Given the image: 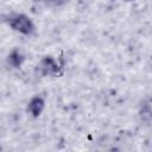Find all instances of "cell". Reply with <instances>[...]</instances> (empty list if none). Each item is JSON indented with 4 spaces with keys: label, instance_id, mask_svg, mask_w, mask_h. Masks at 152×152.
<instances>
[{
    "label": "cell",
    "instance_id": "277c9868",
    "mask_svg": "<svg viewBox=\"0 0 152 152\" xmlns=\"http://www.w3.org/2000/svg\"><path fill=\"white\" fill-rule=\"evenodd\" d=\"M24 62V55L18 50L14 49L10 55H8V63L13 66V68H19Z\"/></svg>",
    "mask_w": 152,
    "mask_h": 152
},
{
    "label": "cell",
    "instance_id": "5b68a950",
    "mask_svg": "<svg viewBox=\"0 0 152 152\" xmlns=\"http://www.w3.org/2000/svg\"><path fill=\"white\" fill-rule=\"evenodd\" d=\"M140 118L144 121H150L152 119V107L148 103H145L140 109Z\"/></svg>",
    "mask_w": 152,
    "mask_h": 152
},
{
    "label": "cell",
    "instance_id": "8992f818",
    "mask_svg": "<svg viewBox=\"0 0 152 152\" xmlns=\"http://www.w3.org/2000/svg\"><path fill=\"white\" fill-rule=\"evenodd\" d=\"M43 1L49 6H61V5L65 4L68 0H43Z\"/></svg>",
    "mask_w": 152,
    "mask_h": 152
},
{
    "label": "cell",
    "instance_id": "7a4b0ae2",
    "mask_svg": "<svg viewBox=\"0 0 152 152\" xmlns=\"http://www.w3.org/2000/svg\"><path fill=\"white\" fill-rule=\"evenodd\" d=\"M40 70L43 75H62L63 66H59L52 57H45L40 62Z\"/></svg>",
    "mask_w": 152,
    "mask_h": 152
},
{
    "label": "cell",
    "instance_id": "52a82bcc",
    "mask_svg": "<svg viewBox=\"0 0 152 152\" xmlns=\"http://www.w3.org/2000/svg\"><path fill=\"white\" fill-rule=\"evenodd\" d=\"M126 1H133V0H126Z\"/></svg>",
    "mask_w": 152,
    "mask_h": 152
},
{
    "label": "cell",
    "instance_id": "6da1fadb",
    "mask_svg": "<svg viewBox=\"0 0 152 152\" xmlns=\"http://www.w3.org/2000/svg\"><path fill=\"white\" fill-rule=\"evenodd\" d=\"M7 21H8V25L13 30H15L23 34H31L34 30V26H33L31 19L28 17H26L25 14H12Z\"/></svg>",
    "mask_w": 152,
    "mask_h": 152
},
{
    "label": "cell",
    "instance_id": "3957f363",
    "mask_svg": "<svg viewBox=\"0 0 152 152\" xmlns=\"http://www.w3.org/2000/svg\"><path fill=\"white\" fill-rule=\"evenodd\" d=\"M44 109V100L40 96H34L31 99V101L28 102V107L27 110L33 115V116H38L42 110Z\"/></svg>",
    "mask_w": 152,
    "mask_h": 152
}]
</instances>
